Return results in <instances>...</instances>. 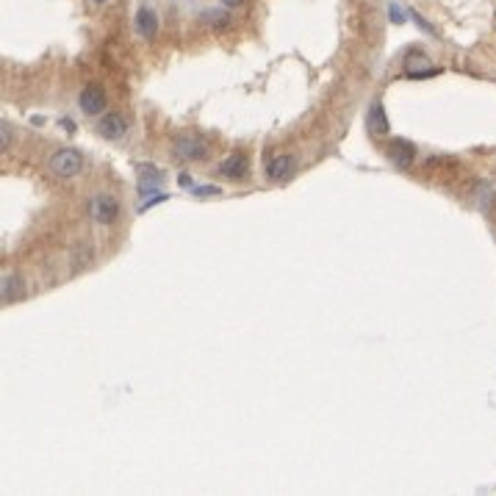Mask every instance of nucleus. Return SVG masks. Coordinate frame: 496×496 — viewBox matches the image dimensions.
Returning a JSON list of instances; mask_svg holds the SVG:
<instances>
[{
  "label": "nucleus",
  "instance_id": "nucleus-19",
  "mask_svg": "<svg viewBox=\"0 0 496 496\" xmlns=\"http://www.w3.org/2000/svg\"><path fill=\"white\" fill-rule=\"evenodd\" d=\"M413 20L419 23V28H422V31H427V33H433V25H430V23H424V20H422V17H419V14H413Z\"/></svg>",
  "mask_w": 496,
  "mask_h": 496
},
{
  "label": "nucleus",
  "instance_id": "nucleus-14",
  "mask_svg": "<svg viewBox=\"0 0 496 496\" xmlns=\"http://www.w3.org/2000/svg\"><path fill=\"white\" fill-rule=\"evenodd\" d=\"M202 17H205L208 23H217V25H224V23H227V14H222V11H205Z\"/></svg>",
  "mask_w": 496,
  "mask_h": 496
},
{
  "label": "nucleus",
  "instance_id": "nucleus-17",
  "mask_svg": "<svg viewBox=\"0 0 496 496\" xmlns=\"http://www.w3.org/2000/svg\"><path fill=\"white\" fill-rule=\"evenodd\" d=\"M164 200H167V195H155V197H150L148 202H142V205H139V211H148V208L158 205V202H164Z\"/></svg>",
  "mask_w": 496,
  "mask_h": 496
},
{
  "label": "nucleus",
  "instance_id": "nucleus-2",
  "mask_svg": "<svg viewBox=\"0 0 496 496\" xmlns=\"http://www.w3.org/2000/svg\"><path fill=\"white\" fill-rule=\"evenodd\" d=\"M172 153L175 158L192 164V161H202L208 155V142L197 136V133H177L172 139Z\"/></svg>",
  "mask_w": 496,
  "mask_h": 496
},
{
  "label": "nucleus",
  "instance_id": "nucleus-8",
  "mask_svg": "<svg viewBox=\"0 0 496 496\" xmlns=\"http://www.w3.org/2000/svg\"><path fill=\"white\" fill-rule=\"evenodd\" d=\"M136 33L142 36V39H155L158 36V14L150 9V6H142L139 11H136Z\"/></svg>",
  "mask_w": 496,
  "mask_h": 496
},
{
  "label": "nucleus",
  "instance_id": "nucleus-21",
  "mask_svg": "<svg viewBox=\"0 0 496 496\" xmlns=\"http://www.w3.org/2000/svg\"><path fill=\"white\" fill-rule=\"evenodd\" d=\"M92 3H108V0H92Z\"/></svg>",
  "mask_w": 496,
  "mask_h": 496
},
{
  "label": "nucleus",
  "instance_id": "nucleus-13",
  "mask_svg": "<svg viewBox=\"0 0 496 496\" xmlns=\"http://www.w3.org/2000/svg\"><path fill=\"white\" fill-rule=\"evenodd\" d=\"M494 200H496L494 186H491V183H482V186H480V208H482V211H491V208H494Z\"/></svg>",
  "mask_w": 496,
  "mask_h": 496
},
{
  "label": "nucleus",
  "instance_id": "nucleus-4",
  "mask_svg": "<svg viewBox=\"0 0 496 496\" xmlns=\"http://www.w3.org/2000/svg\"><path fill=\"white\" fill-rule=\"evenodd\" d=\"M78 105H81V111L89 114V117L100 114V111L105 108V92H103V86H100V83L83 86L81 95H78Z\"/></svg>",
  "mask_w": 496,
  "mask_h": 496
},
{
  "label": "nucleus",
  "instance_id": "nucleus-11",
  "mask_svg": "<svg viewBox=\"0 0 496 496\" xmlns=\"http://www.w3.org/2000/svg\"><path fill=\"white\" fill-rule=\"evenodd\" d=\"M161 183H164V175L158 172L155 167H148V164L139 167V192H142V197H148L150 192H155Z\"/></svg>",
  "mask_w": 496,
  "mask_h": 496
},
{
  "label": "nucleus",
  "instance_id": "nucleus-6",
  "mask_svg": "<svg viewBox=\"0 0 496 496\" xmlns=\"http://www.w3.org/2000/svg\"><path fill=\"white\" fill-rule=\"evenodd\" d=\"M388 161L397 170H410L413 161H416V145H410L408 139H394L388 145Z\"/></svg>",
  "mask_w": 496,
  "mask_h": 496
},
{
  "label": "nucleus",
  "instance_id": "nucleus-5",
  "mask_svg": "<svg viewBox=\"0 0 496 496\" xmlns=\"http://www.w3.org/2000/svg\"><path fill=\"white\" fill-rule=\"evenodd\" d=\"M294 172H297V158L291 153H280V155L269 158V164H267V175H269V180H274V183L289 180Z\"/></svg>",
  "mask_w": 496,
  "mask_h": 496
},
{
  "label": "nucleus",
  "instance_id": "nucleus-20",
  "mask_svg": "<svg viewBox=\"0 0 496 496\" xmlns=\"http://www.w3.org/2000/svg\"><path fill=\"white\" fill-rule=\"evenodd\" d=\"M219 3H222V6H227V9H236V6H242L244 0H219Z\"/></svg>",
  "mask_w": 496,
  "mask_h": 496
},
{
  "label": "nucleus",
  "instance_id": "nucleus-16",
  "mask_svg": "<svg viewBox=\"0 0 496 496\" xmlns=\"http://www.w3.org/2000/svg\"><path fill=\"white\" fill-rule=\"evenodd\" d=\"M192 195L208 197V195H219V189H214V186H195V189H192Z\"/></svg>",
  "mask_w": 496,
  "mask_h": 496
},
{
  "label": "nucleus",
  "instance_id": "nucleus-7",
  "mask_svg": "<svg viewBox=\"0 0 496 496\" xmlns=\"http://www.w3.org/2000/svg\"><path fill=\"white\" fill-rule=\"evenodd\" d=\"M98 133L103 139H111V142H117V139H123L125 133H128V123H125L123 114H117V111H108L103 120L98 123Z\"/></svg>",
  "mask_w": 496,
  "mask_h": 496
},
{
  "label": "nucleus",
  "instance_id": "nucleus-15",
  "mask_svg": "<svg viewBox=\"0 0 496 496\" xmlns=\"http://www.w3.org/2000/svg\"><path fill=\"white\" fill-rule=\"evenodd\" d=\"M388 14H391V23H405V14H402V9H399L397 3H391V6H388Z\"/></svg>",
  "mask_w": 496,
  "mask_h": 496
},
{
  "label": "nucleus",
  "instance_id": "nucleus-12",
  "mask_svg": "<svg viewBox=\"0 0 496 496\" xmlns=\"http://www.w3.org/2000/svg\"><path fill=\"white\" fill-rule=\"evenodd\" d=\"M0 289H3V302H17L25 297V283L20 274H6Z\"/></svg>",
  "mask_w": 496,
  "mask_h": 496
},
{
  "label": "nucleus",
  "instance_id": "nucleus-18",
  "mask_svg": "<svg viewBox=\"0 0 496 496\" xmlns=\"http://www.w3.org/2000/svg\"><path fill=\"white\" fill-rule=\"evenodd\" d=\"M11 148V125L3 123V150Z\"/></svg>",
  "mask_w": 496,
  "mask_h": 496
},
{
  "label": "nucleus",
  "instance_id": "nucleus-10",
  "mask_svg": "<svg viewBox=\"0 0 496 496\" xmlns=\"http://www.w3.org/2000/svg\"><path fill=\"white\" fill-rule=\"evenodd\" d=\"M366 123H369V130L377 133V136H383V133H388V117H386V108H383V103L380 100H374L372 105H369V114H366Z\"/></svg>",
  "mask_w": 496,
  "mask_h": 496
},
{
  "label": "nucleus",
  "instance_id": "nucleus-1",
  "mask_svg": "<svg viewBox=\"0 0 496 496\" xmlns=\"http://www.w3.org/2000/svg\"><path fill=\"white\" fill-rule=\"evenodd\" d=\"M48 170L56 175V177H75V175L83 170V153L75 148L56 150V153L50 155Z\"/></svg>",
  "mask_w": 496,
  "mask_h": 496
},
{
  "label": "nucleus",
  "instance_id": "nucleus-9",
  "mask_svg": "<svg viewBox=\"0 0 496 496\" xmlns=\"http://www.w3.org/2000/svg\"><path fill=\"white\" fill-rule=\"evenodd\" d=\"M247 172H249V158L244 153H233V155L222 158V164H219V175L230 177V180H239V177H244Z\"/></svg>",
  "mask_w": 496,
  "mask_h": 496
},
{
  "label": "nucleus",
  "instance_id": "nucleus-3",
  "mask_svg": "<svg viewBox=\"0 0 496 496\" xmlns=\"http://www.w3.org/2000/svg\"><path fill=\"white\" fill-rule=\"evenodd\" d=\"M92 217L100 224L117 222V217H120V202H117V197L114 195H105V192L95 195V200H92Z\"/></svg>",
  "mask_w": 496,
  "mask_h": 496
}]
</instances>
